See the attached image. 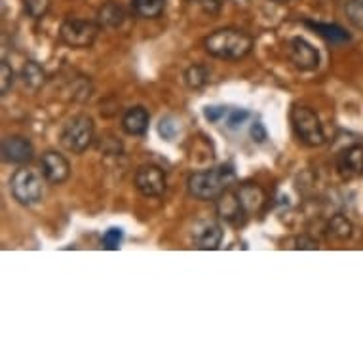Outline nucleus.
Listing matches in <instances>:
<instances>
[{"instance_id":"6ab92c4d","label":"nucleus","mask_w":363,"mask_h":363,"mask_svg":"<svg viewBox=\"0 0 363 363\" xmlns=\"http://www.w3.org/2000/svg\"><path fill=\"white\" fill-rule=\"evenodd\" d=\"M352 230H354V226H352V223L346 219L345 215H333V217L329 219V236H333V238L337 240H346L352 236Z\"/></svg>"},{"instance_id":"a878e982","label":"nucleus","mask_w":363,"mask_h":363,"mask_svg":"<svg viewBox=\"0 0 363 363\" xmlns=\"http://www.w3.org/2000/svg\"><path fill=\"white\" fill-rule=\"evenodd\" d=\"M179 125L175 122V118L172 116H166V118L160 120V124H158V133H160L162 138L166 139V141H172L175 135H177Z\"/></svg>"},{"instance_id":"ddd939ff","label":"nucleus","mask_w":363,"mask_h":363,"mask_svg":"<svg viewBox=\"0 0 363 363\" xmlns=\"http://www.w3.org/2000/svg\"><path fill=\"white\" fill-rule=\"evenodd\" d=\"M337 169L342 177H357L363 173V147L362 145H350L345 150H340L337 156Z\"/></svg>"},{"instance_id":"5701e85b","label":"nucleus","mask_w":363,"mask_h":363,"mask_svg":"<svg viewBox=\"0 0 363 363\" xmlns=\"http://www.w3.org/2000/svg\"><path fill=\"white\" fill-rule=\"evenodd\" d=\"M50 10V0H25V12L29 13V18L40 19L46 16Z\"/></svg>"},{"instance_id":"7c9ffc66","label":"nucleus","mask_w":363,"mask_h":363,"mask_svg":"<svg viewBox=\"0 0 363 363\" xmlns=\"http://www.w3.org/2000/svg\"><path fill=\"white\" fill-rule=\"evenodd\" d=\"M198 4L203 8V12L215 13V12H219L223 0H198Z\"/></svg>"},{"instance_id":"7ed1b4c3","label":"nucleus","mask_w":363,"mask_h":363,"mask_svg":"<svg viewBox=\"0 0 363 363\" xmlns=\"http://www.w3.org/2000/svg\"><path fill=\"white\" fill-rule=\"evenodd\" d=\"M291 125L295 135L306 147H322L325 143V131H323L320 116L308 107L295 105L291 108Z\"/></svg>"},{"instance_id":"aec40b11","label":"nucleus","mask_w":363,"mask_h":363,"mask_svg":"<svg viewBox=\"0 0 363 363\" xmlns=\"http://www.w3.org/2000/svg\"><path fill=\"white\" fill-rule=\"evenodd\" d=\"M308 25L312 27V29H315L320 35L325 38V40H329L331 44H340V42H346L350 40V36L346 35L345 29H340L339 25H329V23H310Z\"/></svg>"},{"instance_id":"b1692460","label":"nucleus","mask_w":363,"mask_h":363,"mask_svg":"<svg viewBox=\"0 0 363 363\" xmlns=\"http://www.w3.org/2000/svg\"><path fill=\"white\" fill-rule=\"evenodd\" d=\"M13 86V69L8 61H2L0 65V96H6Z\"/></svg>"},{"instance_id":"4468645a","label":"nucleus","mask_w":363,"mask_h":363,"mask_svg":"<svg viewBox=\"0 0 363 363\" xmlns=\"http://www.w3.org/2000/svg\"><path fill=\"white\" fill-rule=\"evenodd\" d=\"M149 122H150V114L149 111L141 105L138 107L128 108L122 116V130L131 135V138H141L147 133L149 130Z\"/></svg>"},{"instance_id":"2eb2a0df","label":"nucleus","mask_w":363,"mask_h":363,"mask_svg":"<svg viewBox=\"0 0 363 363\" xmlns=\"http://www.w3.org/2000/svg\"><path fill=\"white\" fill-rule=\"evenodd\" d=\"M125 12L124 8L120 6L118 2L108 0L107 4H103L97 12V25L101 29H118L120 25L124 23Z\"/></svg>"},{"instance_id":"9b49d317","label":"nucleus","mask_w":363,"mask_h":363,"mask_svg":"<svg viewBox=\"0 0 363 363\" xmlns=\"http://www.w3.org/2000/svg\"><path fill=\"white\" fill-rule=\"evenodd\" d=\"M215 209H217V215L220 219L226 220V223H233V225H238L240 220H244V215L247 213L244 203L240 200L238 192L228 191V189L215 200Z\"/></svg>"},{"instance_id":"a211bd4d","label":"nucleus","mask_w":363,"mask_h":363,"mask_svg":"<svg viewBox=\"0 0 363 363\" xmlns=\"http://www.w3.org/2000/svg\"><path fill=\"white\" fill-rule=\"evenodd\" d=\"M131 4H133V10L139 18L155 19L164 12L166 0H131Z\"/></svg>"},{"instance_id":"20e7f679","label":"nucleus","mask_w":363,"mask_h":363,"mask_svg":"<svg viewBox=\"0 0 363 363\" xmlns=\"http://www.w3.org/2000/svg\"><path fill=\"white\" fill-rule=\"evenodd\" d=\"M94 141V120L86 114L72 116L61 130V145L72 155H80Z\"/></svg>"},{"instance_id":"4be33fe9","label":"nucleus","mask_w":363,"mask_h":363,"mask_svg":"<svg viewBox=\"0 0 363 363\" xmlns=\"http://www.w3.org/2000/svg\"><path fill=\"white\" fill-rule=\"evenodd\" d=\"M345 13L356 29L363 30V0H346Z\"/></svg>"},{"instance_id":"cd10ccee","label":"nucleus","mask_w":363,"mask_h":363,"mask_svg":"<svg viewBox=\"0 0 363 363\" xmlns=\"http://www.w3.org/2000/svg\"><path fill=\"white\" fill-rule=\"evenodd\" d=\"M228 113L225 107H206V111H203V116L209 120V122H219L225 114Z\"/></svg>"},{"instance_id":"f3484780","label":"nucleus","mask_w":363,"mask_h":363,"mask_svg":"<svg viewBox=\"0 0 363 363\" xmlns=\"http://www.w3.org/2000/svg\"><path fill=\"white\" fill-rule=\"evenodd\" d=\"M21 78H23L25 86H29L30 89H38L46 82V72L35 61H27L21 69Z\"/></svg>"},{"instance_id":"423d86ee","label":"nucleus","mask_w":363,"mask_h":363,"mask_svg":"<svg viewBox=\"0 0 363 363\" xmlns=\"http://www.w3.org/2000/svg\"><path fill=\"white\" fill-rule=\"evenodd\" d=\"M99 25L84 19H65L60 27V38L71 48H89L97 38Z\"/></svg>"},{"instance_id":"39448f33","label":"nucleus","mask_w":363,"mask_h":363,"mask_svg":"<svg viewBox=\"0 0 363 363\" xmlns=\"http://www.w3.org/2000/svg\"><path fill=\"white\" fill-rule=\"evenodd\" d=\"M12 196L21 206H35L42 200V175L30 167H21L10 179Z\"/></svg>"},{"instance_id":"dca6fc26","label":"nucleus","mask_w":363,"mask_h":363,"mask_svg":"<svg viewBox=\"0 0 363 363\" xmlns=\"http://www.w3.org/2000/svg\"><path fill=\"white\" fill-rule=\"evenodd\" d=\"M238 196L244 203L245 211H259V209L264 206L267 202V194L259 185H253V183H244V185L238 189Z\"/></svg>"},{"instance_id":"393cba45","label":"nucleus","mask_w":363,"mask_h":363,"mask_svg":"<svg viewBox=\"0 0 363 363\" xmlns=\"http://www.w3.org/2000/svg\"><path fill=\"white\" fill-rule=\"evenodd\" d=\"M122 238H124V233H122V228H108L107 233L103 234V247L105 250H118L120 244H122Z\"/></svg>"},{"instance_id":"0eeeda50","label":"nucleus","mask_w":363,"mask_h":363,"mask_svg":"<svg viewBox=\"0 0 363 363\" xmlns=\"http://www.w3.org/2000/svg\"><path fill=\"white\" fill-rule=\"evenodd\" d=\"M133 183H135V189L143 196H162L164 191H166V173H164V169L160 166H156V164H143L135 172Z\"/></svg>"},{"instance_id":"1a4fd4ad","label":"nucleus","mask_w":363,"mask_h":363,"mask_svg":"<svg viewBox=\"0 0 363 363\" xmlns=\"http://www.w3.org/2000/svg\"><path fill=\"white\" fill-rule=\"evenodd\" d=\"M40 167L44 179L48 183H52V185L65 183L69 175H71V164H69V160L63 155H60V152H55V150H48V152L42 155Z\"/></svg>"},{"instance_id":"c756f323","label":"nucleus","mask_w":363,"mask_h":363,"mask_svg":"<svg viewBox=\"0 0 363 363\" xmlns=\"http://www.w3.org/2000/svg\"><path fill=\"white\" fill-rule=\"evenodd\" d=\"M251 138H253V141H257V143H262V141L267 139V130H264V125H262L261 122H255V124H253V128H251Z\"/></svg>"},{"instance_id":"c85d7f7f","label":"nucleus","mask_w":363,"mask_h":363,"mask_svg":"<svg viewBox=\"0 0 363 363\" xmlns=\"http://www.w3.org/2000/svg\"><path fill=\"white\" fill-rule=\"evenodd\" d=\"M295 247H297V250H318L320 245H318L315 240L310 238V236H298V238L295 240Z\"/></svg>"},{"instance_id":"9d476101","label":"nucleus","mask_w":363,"mask_h":363,"mask_svg":"<svg viewBox=\"0 0 363 363\" xmlns=\"http://www.w3.org/2000/svg\"><path fill=\"white\" fill-rule=\"evenodd\" d=\"M192 240L198 250H219L220 242H223V228L215 220H198L192 228Z\"/></svg>"},{"instance_id":"6e6552de","label":"nucleus","mask_w":363,"mask_h":363,"mask_svg":"<svg viewBox=\"0 0 363 363\" xmlns=\"http://www.w3.org/2000/svg\"><path fill=\"white\" fill-rule=\"evenodd\" d=\"M289 60L298 71L312 72L320 67V52L301 36L289 42Z\"/></svg>"},{"instance_id":"f8f14e48","label":"nucleus","mask_w":363,"mask_h":363,"mask_svg":"<svg viewBox=\"0 0 363 363\" xmlns=\"http://www.w3.org/2000/svg\"><path fill=\"white\" fill-rule=\"evenodd\" d=\"M35 149L29 139L21 135H12L2 141V160L8 164H27L33 158Z\"/></svg>"},{"instance_id":"bb28decb","label":"nucleus","mask_w":363,"mask_h":363,"mask_svg":"<svg viewBox=\"0 0 363 363\" xmlns=\"http://www.w3.org/2000/svg\"><path fill=\"white\" fill-rule=\"evenodd\" d=\"M250 118V113L245 111V108H234V111H230L228 113V128H238V125H242L245 122V120Z\"/></svg>"},{"instance_id":"2f4dec72","label":"nucleus","mask_w":363,"mask_h":363,"mask_svg":"<svg viewBox=\"0 0 363 363\" xmlns=\"http://www.w3.org/2000/svg\"><path fill=\"white\" fill-rule=\"evenodd\" d=\"M274 2H289V0H274Z\"/></svg>"},{"instance_id":"412c9836","label":"nucleus","mask_w":363,"mask_h":363,"mask_svg":"<svg viewBox=\"0 0 363 363\" xmlns=\"http://www.w3.org/2000/svg\"><path fill=\"white\" fill-rule=\"evenodd\" d=\"M209 80V69L203 65H192L186 69L185 72V82L189 88L192 89H198L206 86Z\"/></svg>"},{"instance_id":"f03ea898","label":"nucleus","mask_w":363,"mask_h":363,"mask_svg":"<svg viewBox=\"0 0 363 363\" xmlns=\"http://www.w3.org/2000/svg\"><path fill=\"white\" fill-rule=\"evenodd\" d=\"M233 181V167L220 166L208 169V172L192 173L186 181V186H189V192L192 196L198 198V200H217Z\"/></svg>"},{"instance_id":"f257e3e1","label":"nucleus","mask_w":363,"mask_h":363,"mask_svg":"<svg viewBox=\"0 0 363 363\" xmlns=\"http://www.w3.org/2000/svg\"><path fill=\"white\" fill-rule=\"evenodd\" d=\"M203 48L211 57L226 61L242 60L253 48V38L242 29H219L203 40Z\"/></svg>"}]
</instances>
